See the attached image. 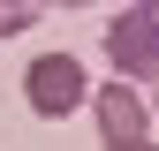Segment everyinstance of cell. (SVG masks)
Wrapping results in <instances>:
<instances>
[{
  "label": "cell",
  "mask_w": 159,
  "mask_h": 151,
  "mask_svg": "<svg viewBox=\"0 0 159 151\" xmlns=\"http://www.w3.org/2000/svg\"><path fill=\"white\" fill-rule=\"evenodd\" d=\"M106 151H152V136H136V144H106Z\"/></svg>",
  "instance_id": "obj_5"
},
{
  "label": "cell",
  "mask_w": 159,
  "mask_h": 151,
  "mask_svg": "<svg viewBox=\"0 0 159 151\" xmlns=\"http://www.w3.org/2000/svg\"><path fill=\"white\" fill-rule=\"evenodd\" d=\"M106 61L121 83H159V23L144 8H121L106 23Z\"/></svg>",
  "instance_id": "obj_2"
},
{
  "label": "cell",
  "mask_w": 159,
  "mask_h": 151,
  "mask_svg": "<svg viewBox=\"0 0 159 151\" xmlns=\"http://www.w3.org/2000/svg\"><path fill=\"white\" fill-rule=\"evenodd\" d=\"M46 8H91V0H46Z\"/></svg>",
  "instance_id": "obj_6"
},
{
  "label": "cell",
  "mask_w": 159,
  "mask_h": 151,
  "mask_svg": "<svg viewBox=\"0 0 159 151\" xmlns=\"http://www.w3.org/2000/svg\"><path fill=\"white\" fill-rule=\"evenodd\" d=\"M136 8H144V15H152V23H159V0H136Z\"/></svg>",
  "instance_id": "obj_7"
},
{
  "label": "cell",
  "mask_w": 159,
  "mask_h": 151,
  "mask_svg": "<svg viewBox=\"0 0 159 151\" xmlns=\"http://www.w3.org/2000/svg\"><path fill=\"white\" fill-rule=\"evenodd\" d=\"M152 91H159V83H152Z\"/></svg>",
  "instance_id": "obj_8"
},
{
  "label": "cell",
  "mask_w": 159,
  "mask_h": 151,
  "mask_svg": "<svg viewBox=\"0 0 159 151\" xmlns=\"http://www.w3.org/2000/svg\"><path fill=\"white\" fill-rule=\"evenodd\" d=\"M91 113H98V144H136V136H152V98L136 83H91Z\"/></svg>",
  "instance_id": "obj_3"
},
{
  "label": "cell",
  "mask_w": 159,
  "mask_h": 151,
  "mask_svg": "<svg viewBox=\"0 0 159 151\" xmlns=\"http://www.w3.org/2000/svg\"><path fill=\"white\" fill-rule=\"evenodd\" d=\"M38 23V0H0V38H23Z\"/></svg>",
  "instance_id": "obj_4"
},
{
  "label": "cell",
  "mask_w": 159,
  "mask_h": 151,
  "mask_svg": "<svg viewBox=\"0 0 159 151\" xmlns=\"http://www.w3.org/2000/svg\"><path fill=\"white\" fill-rule=\"evenodd\" d=\"M23 98H30L38 121H68V113L91 106V68L76 61V53H38L23 68Z\"/></svg>",
  "instance_id": "obj_1"
}]
</instances>
